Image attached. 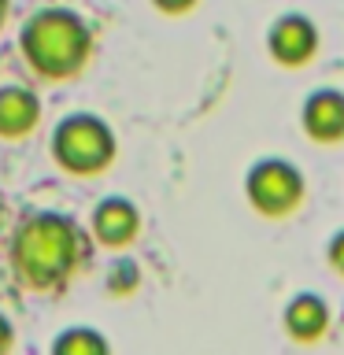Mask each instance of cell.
Segmentation results:
<instances>
[{"label":"cell","instance_id":"9c48e42d","mask_svg":"<svg viewBox=\"0 0 344 355\" xmlns=\"http://www.w3.org/2000/svg\"><path fill=\"white\" fill-rule=\"evenodd\" d=\"M326 322H329L326 304H322L318 296H311V293L293 296V304L285 307V326H289V333H293V337H300V340L318 337V333L326 329Z\"/></svg>","mask_w":344,"mask_h":355},{"label":"cell","instance_id":"30bf717a","mask_svg":"<svg viewBox=\"0 0 344 355\" xmlns=\"http://www.w3.org/2000/svg\"><path fill=\"white\" fill-rule=\"evenodd\" d=\"M52 355H108V337L93 326H71L52 340Z\"/></svg>","mask_w":344,"mask_h":355},{"label":"cell","instance_id":"3957f363","mask_svg":"<svg viewBox=\"0 0 344 355\" xmlns=\"http://www.w3.org/2000/svg\"><path fill=\"white\" fill-rule=\"evenodd\" d=\"M115 152H119L115 130L93 111H74V115L55 122L52 130V159L74 178L108 171Z\"/></svg>","mask_w":344,"mask_h":355},{"label":"cell","instance_id":"52a82bcc","mask_svg":"<svg viewBox=\"0 0 344 355\" xmlns=\"http://www.w3.org/2000/svg\"><path fill=\"white\" fill-rule=\"evenodd\" d=\"M41 122V96L26 85H0V137L19 141Z\"/></svg>","mask_w":344,"mask_h":355},{"label":"cell","instance_id":"7a4b0ae2","mask_svg":"<svg viewBox=\"0 0 344 355\" xmlns=\"http://www.w3.org/2000/svg\"><path fill=\"white\" fill-rule=\"evenodd\" d=\"M19 49L41 78H74L93 55V30L71 8H41L22 22Z\"/></svg>","mask_w":344,"mask_h":355},{"label":"cell","instance_id":"8fae6325","mask_svg":"<svg viewBox=\"0 0 344 355\" xmlns=\"http://www.w3.org/2000/svg\"><path fill=\"white\" fill-rule=\"evenodd\" d=\"M108 285L115 288V293H130L133 285H137V263H130V259H122L111 266V277H108Z\"/></svg>","mask_w":344,"mask_h":355},{"label":"cell","instance_id":"9a60e30c","mask_svg":"<svg viewBox=\"0 0 344 355\" xmlns=\"http://www.w3.org/2000/svg\"><path fill=\"white\" fill-rule=\"evenodd\" d=\"M8 15H11V0H0V30H4Z\"/></svg>","mask_w":344,"mask_h":355},{"label":"cell","instance_id":"ba28073f","mask_svg":"<svg viewBox=\"0 0 344 355\" xmlns=\"http://www.w3.org/2000/svg\"><path fill=\"white\" fill-rule=\"evenodd\" d=\"M304 130L315 141L344 137V96L337 89H318L304 100Z\"/></svg>","mask_w":344,"mask_h":355},{"label":"cell","instance_id":"7c38bea8","mask_svg":"<svg viewBox=\"0 0 344 355\" xmlns=\"http://www.w3.org/2000/svg\"><path fill=\"white\" fill-rule=\"evenodd\" d=\"M15 348V326H11V318L0 311V355Z\"/></svg>","mask_w":344,"mask_h":355},{"label":"cell","instance_id":"5b68a950","mask_svg":"<svg viewBox=\"0 0 344 355\" xmlns=\"http://www.w3.org/2000/svg\"><path fill=\"white\" fill-rule=\"evenodd\" d=\"M141 233V211L126 196H104L93 207V237L104 248H122Z\"/></svg>","mask_w":344,"mask_h":355},{"label":"cell","instance_id":"5bb4252c","mask_svg":"<svg viewBox=\"0 0 344 355\" xmlns=\"http://www.w3.org/2000/svg\"><path fill=\"white\" fill-rule=\"evenodd\" d=\"M152 4L160 11H166V15H182V11H189L196 0H152Z\"/></svg>","mask_w":344,"mask_h":355},{"label":"cell","instance_id":"8992f818","mask_svg":"<svg viewBox=\"0 0 344 355\" xmlns=\"http://www.w3.org/2000/svg\"><path fill=\"white\" fill-rule=\"evenodd\" d=\"M266 49H270V55L282 63H304L307 55L318 49L315 22L307 15H282L270 26V33H266Z\"/></svg>","mask_w":344,"mask_h":355},{"label":"cell","instance_id":"277c9868","mask_svg":"<svg viewBox=\"0 0 344 355\" xmlns=\"http://www.w3.org/2000/svg\"><path fill=\"white\" fill-rule=\"evenodd\" d=\"M244 189H248V200L263 211V215H285V211H293L300 204V196H304V178H300V171L285 159H259L248 171Z\"/></svg>","mask_w":344,"mask_h":355},{"label":"cell","instance_id":"4fadbf2b","mask_svg":"<svg viewBox=\"0 0 344 355\" xmlns=\"http://www.w3.org/2000/svg\"><path fill=\"white\" fill-rule=\"evenodd\" d=\"M329 263H333V266H337V270L344 274V230H341L337 237L329 241Z\"/></svg>","mask_w":344,"mask_h":355},{"label":"cell","instance_id":"6da1fadb","mask_svg":"<svg viewBox=\"0 0 344 355\" xmlns=\"http://www.w3.org/2000/svg\"><path fill=\"white\" fill-rule=\"evenodd\" d=\"M82 255V233L60 211H37L11 237V266L30 288H52L71 277Z\"/></svg>","mask_w":344,"mask_h":355}]
</instances>
